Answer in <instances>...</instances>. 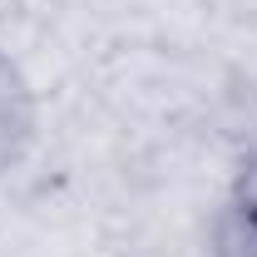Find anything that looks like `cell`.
Here are the masks:
<instances>
[{"mask_svg":"<svg viewBox=\"0 0 257 257\" xmlns=\"http://www.w3.org/2000/svg\"><path fill=\"white\" fill-rule=\"evenodd\" d=\"M30 139H35V89L25 69L10 55H0V173L20 163Z\"/></svg>","mask_w":257,"mask_h":257,"instance_id":"obj_2","label":"cell"},{"mask_svg":"<svg viewBox=\"0 0 257 257\" xmlns=\"http://www.w3.org/2000/svg\"><path fill=\"white\" fill-rule=\"evenodd\" d=\"M213 257H257V154L237 163L213 218Z\"/></svg>","mask_w":257,"mask_h":257,"instance_id":"obj_1","label":"cell"}]
</instances>
